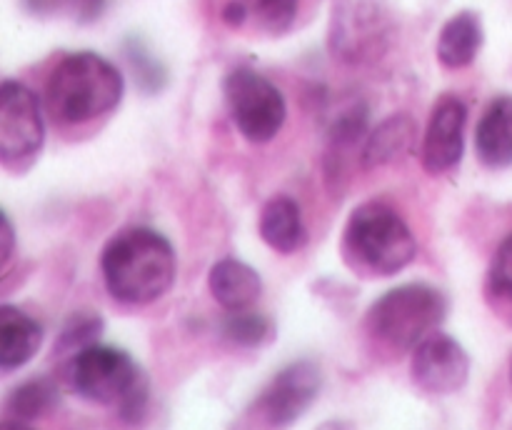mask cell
Listing matches in <instances>:
<instances>
[{
  "label": "cell",
  "mask_w": 512,
  "mask_h": 430,
  "mask_svg": "<svg viewBox=\"0 0 512 430\" xmlns=\"http://www.w3.org/2000/svg\"><path fill=\"white\" fill-rule=\"evenodd\" d=\"M100 273L115 303H155L175 283L173 243L150 225H128L105 243Z\"/></svg>",
  "instance_id": "obj_1"
},
{
  "label": "cell",
  "mask_w": 512,
  "mask_h": 430,
  "mask_svg": "<svg viewBox=\"0 0 512 430\" xmlns=\"http://www.w3.org/2000/svg\"><path fill=\"white\" fill-rule=\"evenodd\" d=\"M123 95V73L90 50L63 55L45 80V108L60 125L93 123L113 113Z\"/></svg>",
  "instance_id": "obj_2"
},
{
  "label": "cell",
  "mask_w": 512,
  "mask_h": 430,
  "mask_svg": "<svg viewBox=\"0 0 512 430\" xmlns=\"http://www.w3.org/2000/svg\"><path fill=\"white\" fill-rule=\"evenodd\" d=\"M65 380L83 400L115 408L123 423L135 425L148 415V373L118 345L93 343L78 350L65 363Z\"/></svg>",
  "instance_id": "obj_3"
},
{
  "label": "cell",
  "mask_w": 512,
  "mask_h": 430,
  "mask_svg": "<svg viewBox=\"0 0 512 430\" xmlns=\"http://www.w3.org/2000/svg\"><path fill=\"white\" fill-rule=\"evenodd\" d=\"M340 248L350 270L365 278H388L413 263L418 240L393 205L368 200L350 213Z\"/></svg>",
  "instance_id": "obj_4"
},
{
  "label": "cell",
  "mask_w": 512,
  "mask_h": 430,
  "mask_svg": "<svg viewBox=\"0 0 512 430\" xmlns=\"http://www.w3.org/2000/svg\"><path fill=\"white\" fill-rule=\"evenodd\" d=\"M448 295L430 283H403L370 305L365 328L393 350H413L448 318Z\"/></svg>",
  "instance_id": "obj_5"
},
{
  "label": "cell",
  "mask_w": 512,
  "mask_h": 430,
  "mask_svg": "<svg viewBox=\"0 0 512 430\" xmlns=\"http://www.w3.org/2000/svg\"><path fill=\"white\" fill-rule=\"evenodd\" d=\"M223 95L233 125L253 145H265L283 130L288 103L273 80L253 68H233L223 80Z\"/></svg>",
  "instance_id": "obj_6"
},
{
  "label": "cell",
  "mask_w": 512,
  "mask_h": 430,
  "mask_svg": "<svg viewBox=\"0 0 512 430\" xmlns=\"http://www.w3.org/2000/svg\"><path fill=\"white\" fill-rule=\"evenodd\" d=\"M45 143L40 100L28 85L3 80L0 85V163L10 173H25Z\"/></svg>",
  "instance_id": "obj_7"
},
{
  "label": "cell",
  "mask_w": 512,
  "mask_h": 430,
  "mask_svg": "<svg viewBox=\"0 0 512 430\" xmlns=\"http://www.w3.org/2000/svg\"><path fill=\"white\" fill-rule=\"evenodd\" d=\"M323 390V373L315 360H295L273 375L255 400V413L273 428H285L303 418Z\"/></svg>",
  "instance_id": "obj_8"
},
{
  "label": "cell",
  "mask_w": 512,
  "mask_h": 430,
  "mask_svg": "<svg viewBox=\"0 0 512 430\" xmlns=\"http://www.w3.org/2000/svg\"><path fill=\"white\" fill-rule=\"evenodd\" d=\"M410 378L428 395H453L468 385L470 355L453 335L435 330L413 348Z\"/></svg>",
  "instance_id": "obj_9"
},
{
  "label": "cell",
  "mask_w": 512,
  "mask_h": 430,
  "mask_svg": "<svg viewBox=\"0 0 512 430\" xmlns=\"http://www.w3.org/2000/svg\"><path fill=\"white\" fill-rule=\"evenodd\" d=\"M468 105L458 95H443L430 110L420 143V163L428 175H445L460 165L465 155Z\"/></svg>",
  "instance_id": "obj_10"
},
{
  "label": "cell",
  "mask_w": 512,
  "mask_h": 430,
  "mask_svg": "<svg viewBox=\"0 0 512 430\" xmlns=\"http://www.w3.org/2000/svg\"><path fill=\"white\" fill-rule=\"evenodd\" d=\"M385 45V23L370 0H338L330 28V48L338 58L360 60Z\"/></svg>",
  "instance_id": "obj_11"
},
{
  "label": "cell",
  "mask_w": 512,
  "mask_h": 430,
  "mask_svg": "<svg viewBox=\"0 0 512 430\" xmlns=\"http://www.w3.org/2000/svg\"><path fill=\"white\" fill-rule=\"evenodd\" d=\"M368 120L370 110L363 100H353L333 118L328 128V150H325V175H328V183L333 180V175H338V183L343 185L350 153L355 148L363 150L365 138H368Z\"/></svg>",
  "instance_id": "obj_12"
},
{
  "label": "cell",
  "mask_w": 512,
  "mask_h": 430,
  "mask_svg": "<svg viewBox=\"0 0 512 430\" xmlns=\"http://www.w3.org/2000/svg\"><path fill=\"white\" fill-rule=\"evenodd\" d=\"M475 153L485 168L503 170L512 165V95L490 100L475 128Z\"/></svg>",
  "instance_id": "obj_13"
},
{
  "label": "cell",
  "mask_w": 512,
  "mask_h": 430,
  "mask_svg": "<svg viewBox=\"0 0 512 430\" xmlns=\"http://www.w3.org/2000/svg\"><path fill=\"white\" fill-rule=\"evenodd\" d=\"M208 288L215 303L233 313V310H248L258 303L263 295V280L243 260L223 258L210 268Z\"/></svg>",
  "instance_id": "obj_14"
},
{
  "label": "cell",
  "mask_w": 512,
  "mask_h": 430,
  "mask_svg": "<svg viewBox=\"0 0 512 430\" xmlns=\"http://www.w3.org/2000/svg\"><path fill=\"white\" fill-rule=\"evenodd\" d=\"M60 405V385L48 375H38L15 385L5 398L0 425L3 428H30L38 420L48 418Z\"/></svg>",
  "instance_id": "obj_15"
},
{
  "label": "cell",
  "mask_w": 512,
  "mask_h": 430,
  "mask_svg": "<svg viewBox=\"0 0 512 430\" xmlns=\"http://www.w3.org/2000/svg\"><path fill=\"white\" fill-rule=\"evenodd\" d=\"M43 343V325L15 305L0 308V368L3 373L23 368Z\"/></svg>",
  "instance_id": "obj_16"
},
{
  "label": "cell",
  "mask_w": 512,
  "mask_h": 430,
  "mask_svg": "<svg viewBox=\"0 0 512 430\" xmlns=\"http://www.w3.org/2000/svg\"><path fill=\"white\" fill-rule=\"evenodd\" d=\"M260 238L280 255H293L308 243L303 210L290 195H275L260 213Z\"/></svg>",
  "instance_id": "obj_17"
},
{
  "label": "cell",
  "mask_w": 512,
  "mask_h": 430,
  "mask_svg": "<svg viewBox=\"0 0 512 430\" xmlns=\"http://www.w3.org/2000/svg\"><path fill=\"white\" fill-rule=\"evenodd\" d=\"M483 40L485 33L480 15L473 10H460L440 28L438 43H435L438 63L448 70L468 68L478 58Z\"/></svg>",
  "instance_id": "obj_18"
},
{
  "label": "cell",
  "mask_w": 512,
  "mask_h": 430,
  "mask_svg": "<svg viewBox=\"0 0 512 430\" xmlns=\"http://www.w3.org/2000/svg\"><path fill=\"white\" fill-rule=\"evenodd\" d=\"M415 145V123L410 115L395 113L385 118L383 123L375 125L365 138L363 150H360V163L365 170L383 168V165L395 163L405 158Z\"/></svg>",
  "instance_id": "obj_19"
},
{
  "label": "cell",
  "mask_w": 512,
  "mask_h": 430,
  "mask_svg": "<svg viewBox=\"0 0 512 430\" xmlns=\"http://www.w3.org/2000/svg\"><path fill=\"white\" fill-rule=\"evenodd\" d=\"M123 58L128 63L130 73H133L135 85H138L140 93L145 95H158L168 88L170 73L168 65L153 53L145 38L140 35H128L123 40Z\"/></svg>",
  "instance_id": "obj_20"
},
{
  "label": "cell",
  "mask_w": 512,
  "mask_h": 430,
  "mask_svg": "<svg viewBox=\"0 0 512 430\" xmlns=\"http://www.w3.org/2000/svg\"><path fill=\"white\" fill-rule=\"evenodd\" d=\"M220 335L225 343L235 348H265L275 338V325L268 315L255 313V310H233L228 318L220 323Z\"/></svg>",
  "instance_id": "obj_21"
},
{
  "label": "cell",
  "mask_w": 512,
  "mask_h": 430,
  "mask_svg": "<svg viewBox=\"0 0 512 430\" xmlns=\"http://www.w3.org/2000/svg\"><path fill=\"white\" fill-rule=\"evenodd\" d=\"M105 320L103 315H98L95 310H75L73 315L65 318V323L60 325V333L55 338L53 345V358H73L78 350L88 348V345L98 343V338L103 335Z\"/></svg>",
  "instance_id": "obj_22"
},
{
  "label": "cell",
  "mask_w": 512,
  "mask_h": 430,
  "mask_svg": "<svg viewBox=\"0 0 512 430\" xmlns=\"http://www.w3.org/2000/svg\"><path fill=\"white\" fill-rule=\"evenodd\" d=\"M243 3L250 10L255 25L275 38L293 28L300 8V0H243Z\"/></svg>",
  "instance_id": "obj_23"
},
{
  "label": "cell",
  "mask_w": 512,
  "mask_h": 430,
  "mask_svg": "<svg viewBox=\"0 0 512 430\" xmlns=\"http://www.w3.org/2000/svg\"><path fill=\"white\" fill-rule=\"evenodd\" d=\"M485 295L493 305H512V230L505 235V240L498 245L493 260H490Z\"/></svg>",
  "instance_id": "obj_24"
},
{
  "label": "cell",
  "mask_w": 512,
  "mask_h": 430,
  "mask_svg": "<svg viewBox=\"0 0 512 430\" xmlns=\"http://www.w3.org/2000/svg\"><path fill=\"white\" fill-rule=\"evenodd\" d=\"M110 0H73V10H75V20L80 25H90L95 20L103 18V13L108 10Z\"/></svg>",
  "instance_id": "obj_25"
},
{
  "label": "cell",
  "mask_w": 512,
  "mask_h": 430,
  "mask_svg": "<svg viewBox=\"0 0 512 430\" xmlns=\"http://www.w3.org/2000/svg\"><path fill=\"white\" fill-rule=\"evenodd\" d=\"M248 18L250 10L245 8L243 0H230V3H225L223 23L228 25V28H243V25L248 23Z\"/></svg>",
  "instance_id": "obj_26"
},
{
  "label": "cell",
  "mask_w": 512,
  "mask_h": 430,
  "mask_svg": "<svg viewBox=\"0 0 512 430\" xmlns=\"http://www.w3.org/2000/svg\"><path fill=\"white\" fill-rule=\"evenodd\" d=\"M25 8V13L35 15V18H50V15L58 13L68 0H20Z\"/></svg>",
  "instance_id": "obj_27"
},
{
  "label": "cell",
  "mask_w": 512,
  "mask_h": 430,
  "mask_svg": "<svg viewBox=\"0 0 512 430\" xmlns=\"http://www.w3.org/2000/svg\"><path fill=\"white\" fill-rule=\"evenodd\" d=\"M0 233H3V243H0V265H8L10 258H13L15 253V230H13V220H10V215L3 210V228H0Z\"/></svg>",
  "instance_id": "obj_28"
},
{
  "label": "cell",
  "mask_w": 512,
  "mask_h": 430,
  "mask_svg": "<svg viewBox=\"0 0 512 430\" xmlns=\"http://www.w3.org/2000/svg\"><path fill=\"white\" fill-rule=\"evenodd\" d=\"M510 383H512V360H510Z\"/></svg>",
  "instance_id": "obj_29"
}]
</instances>
